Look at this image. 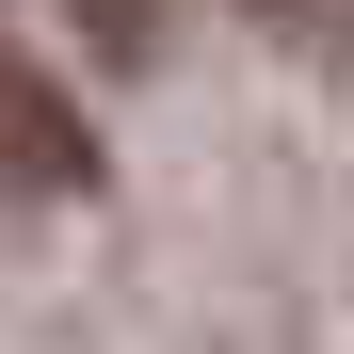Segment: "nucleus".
I'll return each instance as SVG.
<instances>
[{
    "mask_svg": "<svg viewBox=\"0 0 354 354\" xmlns=\"http://www.w3.org/2000/svg\"><path fill=\"white\" fill-rule=\"evenodd\" d=\"M0 177H32V194H81V177H97V129L32 65H0Z\"/></svg>",
    "mask_w": 354,
    "mask_h": 354,
    "instance_id": "1",
    "label": "nucleus"
},
{
    "mask_svg": "<svg viewBox=\"0 0 354 354\" xmlns=\"http://www.w3.org/2000/svg\"><path fill=\"white\" fill-rule=\"evenodd\" d=\"M258 17H306V0H258Z\"/></svg>",
    "mask_w": 354,
    "mask_h": 354,
    "instance_id": "3",
    "label": "nucleus"
},
{
    "mask_svg": "<svg viewBox=\"0 0 354 354\" xmlns=\"http://www.w3.org/2000/svg\"><path fill=\"white\" fill-rule=\"evenodd\" d=\"M65 17H81L97 65H145V48H161V0H65Z\"/></svg>",
    "mask_w": 354,
    "mask_h": 354,
    "instance_id": "2",
    "label": "nucleus"
}]
</instances>
